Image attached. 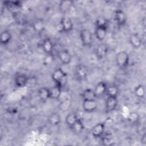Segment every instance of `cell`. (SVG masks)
<instances>
[{"instance_id":"obj_1","label":"cell","mask_w":146,"mask_h":146,"mask_svg":"<svg viewBox=\"0 0 146 146\" xmlns=\"http://www.w3.org/2000/svg\"><path fill=\"white\" fill-rule=\"evenodd\" d=\"M115 61L117 66L120 68H126L129 61V54L124 51H121L116 54Z\"/></svg>"},{"instance_id":"obj_2","label":"cell","mask_w":146,"mask_h":146,"mask_svg":"<svg viewBox=\"0 0 146 146\" xmlns=\"http://www.w3.org/2000/svg\"><path fill=\"white\" fill-rule=\"evenodd\" d=\"M67 74L65 71L61 68H58L55 69L51 74V78L56 84H58L62 87L63 82L66 79Z\"/></svg>"},{"instance_id":"obj_3","label":"cell","mask_w":146,"mask_h":146,"mask_svg":"<svg viewBox=\"0 0 146 146\" xmlns=\"http://www.w3.org/2000/svg\"><path fill=\"white\" fill-rule=\"evenodd\" d=\"M80 38L83 46H90L92 45L93 42L92 35L88 29H82L80 31Z\"/></svg>"},{"instance_id":"obj_4","label":"cell","mask_w":146,"mask_h":146,"mask_svg":"<svg viewBox=\"0 0 146 146\" xmlns=\"http://www.w3.org/2000/svg\"><path fill=\"white\" fill-rule=\"evenodd\" d=\"M88 72V70L86 66L83 64H79L75 70V78L79 81H83L87 78Z\"/></svg>"},{"instance_id":"obj_5","label":"cell","mask_w":146,"mask_h":146,"mask_svg":"<svg viewBox=\"0 0 146 146\" xmlns=\"http://www.w3.org/2000/svg\"><path fill=\"white\" fill-rule=\"evenodd\" d=\"M59 24L61 30L63 32H70L73 29L74 25L70 17L67 16H63L61 18Z\"/></svg>"},{"instance_id":"obj_6","label":"cell","mask_w":146,"mask_h":146,"mask_svg":"<svg viewBox=\"0 0 146 146\" xmlns=\"http://www.w3.org/2000/svg\"><path fill=\"white\" fill-rule=\"evenodd\" d=\"M98 104L96 100H83L82 107L86 112H92L97 108Z\"/></svg>"},{"instance_id":"obj_7","label":"cell","mask_w":146,"mask_h":146,"mask_svg":"<svg viewBox=\"0 0 146 146\" xmlns=\"http://www.w3.org/2000/svg\"><path fill=\"white\" fill-rule=\"evenodd\" d=\"M114 20L118 26H123L127 21V15L121 10H116L114 13Z\"/></svg>"},{"instance_id":"obj_8","label":"cell","mask_w":146,"mask_h":146,"mask_svg":"<svg viewBox=\"0 0 146 146\" xmlns=\"http://www.w3.org/2000/svg\"><path fill=\"white\" fill-rule=\"evenodd\" d=\"M60 61L64 64H69L72 59V56L70 51L66 49L60 50L58 53Z\"/></svg>"},{"instance_id":"obj_9","label":"cell","mask_w":146,"mask_h":146,"mask_svg":"<svg viewBox=\"0 0 146 146\" xmlns=\"http://www.w3.org/2000/svg\"><path fill=\"white\" fill-rule=\"evenodd\" d=\"M108 50V46L105 43H100L95 49V55L98 59H103L107 55Z\"/></svg>"},{"instance_id":"obj_10","label":"cell","mask_w":146,"mask_h":146,"mask_svg":"<svg viewBox=\"0 0 146 146\" xmlns=\"http://www.w3.org/2000/svg\"><path fill=\"white\" fill-rule=\"evenodd\" d=\"M105 126L104 123H99L95 125L91 129V134L95 138H100L105 132Z\"/></svg>"},{"instance_id":"obj_11","label":"cell","mask_w":146,"mask_h":146,"mask_svg":"<svg viewBox=\"0 0 146 146\" xmlns=\"http://www.w3.org/2000/svg\"><path fill=\"white\" fill-rule=\"evenodd\" d=\"M118 103V100L117 97L107 96L106 103L105 107L107 112H111L116 109Z\"/></svg>"},{"instance_id":"obj_12","label":"cell","mask_w":146,"mask_h":146,"mask_svg":"<svg viewBox=\"0 0 146 146\" xmlns=\"http://www.w3.org/2000/svg\"><path fill=\"white\" fill-rule=\"evenodd\" d=\"M73 6V2L68 0H63L59 3V10L63 14L69 13Z\"/></svg>"},{"instance_id":"obj_13","label":"cell","mask_w":146,"mask_h":146,"mask_svg":"<svg viewBox=\"0 0 146 146\" xmlns=\"http://www.w3.org/2000/svg\"><path fill=\"white\" fill-rule=\"evenodd\" d=\"M29 80V78L28 76L23 74H20L17 75L14 79V82L15 85L18 87L22 88L25 87Z\"/></svg>"},{"instance_id":"obj_14","label":"cell","mask_w":146,"mask_h":146,"mask_svg":"<svg viewBox=\"0 0 146 146\" xmlns=\"http://www.w3.org/2000/svg\"><path fill=\"white\" fill-rule=\"evenodd\" d=\"M107 87V86L104 82H100L97 83L94 90L96 98L103 96L104 94H106Z\"/></svg>"},{"instance_id":"obj_15","label":"cell","mask_w":146,"mask_h":146,"mask_svg":"<svg viewBox=\"0 0 146 146\" xmlns=\"http://www.w3.org/2000/svg\"><path fill=\"white\" fill-rule=\"evenodd\" d=\"M42 47L46 54H52L54 50V44L49 38H45L42 43Z\"/></svg>"},{"instance_id":"obj_16","label":"cell","mask_w":146,"mask_h":146,"mask_svg":"<svg viewBox=\"0 0 146 146\" xmlns=\"http://www.w3.org/2000/svg\"><path fill=\"white\" fill-rule=\"evenodd\" d=\"M130 44L134 48H139L142 44V39L139 35L136 33H133L130 35L129 38Z\"/></svg>"},{"instance_id":"obj_17","label":"cell","mask_w":146,"mask_h":146,"mask_svg":"<svg viewBox=\"0 0 146 146\" xmlns=\"http://www.w3.org/2000/svg\"><path fill=\"white\" fill-rule=\"evenodd\" d=\"M50 98L52 99L58 100L62 94V87L55 84L50 89Z\"/></svg>"},{"instance_id":"obj_18","label":"cell","mask_w":146,"mask_h":146,"mask_svg":"<svg viewBox=\"0 0 146 146\" xmlns=\"http://www.w3.org/2000/svg\"><path fill=\"white\" fill-rule=\"evenodd\" d=\"M38 96L42 102H46L50 98V89L44 87L40 88L38 91Z\"/></svg>"},{"instance_id":"obj_19","label":"cell","mask_w":146,"mask_h":146,"mask_svg":"<svg viewBox=\"0 0 146 146\" xmlns=\"http://www.w3.org/2000/svg\"><path fill=\"white\" fill-rule=\"evenodd\" d=\"M48 121L49 124L52 125H58L60 124L61 121L60 116L56 112H53L48 116Z\"/></svg>"},{"instance_id":"obj_20","label":"cell","mask_w":146,"mask_h":146,"mask_svg":"<svg viewBox=\"0 0 146 146\" xmlns=\"http://www.w3.org/2000/svg\"><path fill=\"white\" fill-rule=\"evenodd\" d=\"M81 96L83 99V100H95V99L96 98V96L95 95L94 90H92L90 88H87L84 90L82 93Z\"/></svg>"},{"instance_id":"obj_21","label":"cell","mask_w":146,"mask_h":146,"mask_svg":"<svg viewBox=\"0 0 146 146\" xmlns=\"http://www.w3.org/2000/svg\"><path fill=\"white\" fill-rule=\"evenodd\" d=\"M70 129L75 133H79L83 131L84 129V125L80 119H78V120L70 127H69Z\"/></svg>"},{"instance_id":"obj_22","label":"cell","mask_w":146,"mask_h":146,"mask_svg":"<svg viewBox=\"0 0 146 146\" xmlns=\"http://www.w3.org/2000/svg\"><path fill=\"white\" fill-rule=\"evenodd\" d=\"M107 34V28L95 27V35L98 40L102 41L104 39Z\"/></svg>"},{"instance_id":"obj_23","label":"cell","mask_w":146,"mask_h":146,"mask_svg":"<svg viewBox=\"0 0 146 146\" xmlns=\"http://www.w3.org/2000/svg\"><path fill=\"white\" fill-rule=\"evenodd\" d=\"M127 120L129 123L132 124H135L139 123L140 120V115L138 112L135 111H132L129 113Z\"/></svg>"},{"instance_id":"obj_24","label":"cell","mask_w":146,"mask_h":146,"mask_svg":"<svg viewBox=\"0 0 146 146\" xmlns=\"http://www.w3.org/2000/svg\"><path fill=\"white\" fill-rule=\"evenodd\" d=\"M119 94V88L115 85H111L107 86L106 94L107 96L112 97H117Z\"/></svg>"},{"instance_id":"obj_25","label":"cell","mask_w":146,"mask_h":146,"mask_svg":"<svg viewBox=\"0 0 146 146\" xmlns=\"http://www.w3.org/2000/svg\"><path fill=\"white\" fill-rule=\"evenodd\" d=\"M134 94L136 97L140 99L144 98L145 94L144 86L142 84H139L136 86L134 89Z\"/></svg>"},{"instance_id":"obj_26","label":"cell","mask_w":146,"mask_h":146,"mask_svg":"<svg viewBox=\"0 0 146 146\" xmlns=\"http://www.w3.org/2000/svg\"><path fill=\"white\" fill-rule=\"evenodd\" d=\"M32 27L34 31L36 33H40L43 30L44 28V23L42 20L37 19L33 22Z\"/></svg>"},{"instance_id":"obj_27","label":"cell","mask_w":146,"mask_h":146,"mask_svg":"<svg viewBox=\"0 0 146 146\" xmlns=\"http://www.w3.org/2000/svg\"><path fill=\"white\" fill-rule=\"evenodd\" d=\"M11 39V33L7 30L3 31L1 33L0 36V40L1 43L3 44H7L9 43Z\"/></svg>"},{"instance_id":"obj_28","label":"cell","mask_w":146,"mask_h":146,"mask_svg":"<svg viewBox=\"0 0 146 146\" xmlns=\"http://www.w3.org/2000/svg\"><path fill=\"white\" fill-rule=\"evenodd\" d=\"M78 117L77 115L74 113H70L68 114L65 119V121L66 124L70 127L71 125H72L78 120Z\"/></svg>"},{"instance_id":"obj_29","label":"cell","mask_w":146,"mask_h":146,"mask_svg":"<svg viewBox=\"0 0 146 146\" xmlns=\"http://www.w3.org/2000/svg\"><path fill=\"white\" fill-rule=\"evenodd\" d=\"M104 145H110V143L112 142V135L111 133L109 132H104L103 135L100 137Z\"/></svg>"},{"instance_id":"obj_30","label":"cell","mask_w":146,"mask_h":146,"mask_svg":"<svg viewBox=\"0 0 146 146\" xmlns=\"http://www.w3.org/2000/svg\"><path fill=\"white\" fill-rule=\"evenodd\" d=\"M107 25H108V21L105 18L100 17L97 18L95 21L96 27L107 28Z\"/></svg>"},{"instance_id":"obj_31","label":"cell","mask_w":146,"mask_h":146,"mask_svg":"<svg viewBox=\"0 0 146 146\" xmlns=\"http://www.w3.org/2000/svg\"><path fill=\"white\" fill-rule=\"evenodd\" d=\"M54 60V58L52 54H46L43 59V63L44 66L51 65Z\"/></svg>"},{"instance_id":"obj_32","label":"cell","mask_w":146,"mask_h":146,"mask_svg":"<svg viewBox=\"0 0 146 146\" xmlns=\"http://www.w3.org/2000/svg\"><path fill=\"white\" fill-rule=\"evenodd\" d=\"M141 142L143 145H145L146 144V134L144 133L141 138Z\"/></svg>"}]
</instances>
